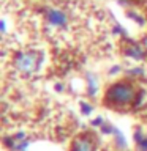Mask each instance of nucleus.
Wrapping results in <instances>:
<instances>
[{"label":"nucleus","mask_w":147,"mask_h":151,"mask_svg":"<svg viewBox=\"0 0 147 151\" xmlns=\"http://www.w3.org/2000/svg\"><path fill=\"white\" fill-rule=\"evenodd\" d=\"M138 94L139 91L130 80H119L106 88L103 104L111 109H125L136 102Z\"/></svg>","instance_id":"f257e3e1"},{"label":"nucleus","mask_w":147,"mask_h":151,"mask_svg":"<svg viewBox=\"0 0 147 151\" xmlns=\"http://www.w3.org/2000/svg\"><path fill=\"white\" fill-rule=\"evenodd\" d=\"M41 63V55L35 50H22L17 52L13 58L14 69L19 71L24 76H32L35 74Z\"/></svg>","instance_id":"f03ea898"},{"label":"nucleus","mask_w":147,"mask_h":151,"mask_svg":"<svg viewBox=\"0 0 147 151\" xmlns=\"http://www.w3.org/2000/svg\"><path fill=\"white\" fill-rule=\"evenodd\" d=\"M97 150V142L92 134H81L74 137L70 145V151H95Z\"/></svg>","instance_id":"7ed1b4c3"},{"label":"nucleus","mask_w":147,"mask_h":151,"mask_svg":"<svg viewBox=\"0 0 147 151\" xmlns=\"http://www.w3.org/2000/svg\"><path fill=\"white\" fill-rule=\"evenodd\" d=\"M46 21L52 27H66L68 16L60 8H47L46 9Z\"/></svg>","instance_id":"20e7f679"},{"label":"nucleus","mask_w":147,"mask_h":151,"mask_svg":"<svg viewBox=\"0 0 147 151\" xmlns=\"http://www.w3.org/2000/svg\"><path fill=\"white\" fill-rule=\"evenodd\" d=\"M125 55L133 58V60H136V61H139V60L146 58V50H144L142 46L136 44V42H131V44L125 49Z\"/></svg>","instance_id":"39448f33"},{"label":"nucleus","mask_w":147,"mask_h":151,"mask_svg":"<svg viewBox=\"0 0 147 151\" xmlns=\"http://www.w3.org/2000/svg\"><path fill=\"white\" fill-rule=\"evenodd\" d=\"M135 142H136L138 151H147V135L141 129L135 131Z\"/></svg>","instance_id":"423d86ee"},{"label":"nucleus","mask_w":147,"mask_h":151,"mask_svg":"<svg viewBox=\"0 0 147 151\" xmlns=\"http://www.w3.org/2000/svg\"><path fill=\"white\" fill-rule=\"evenodd\" d=\"M112 137H114V145H116L119 150H127V148H128L127 139H125V137H123V134H122V132L117 129V127H114Z\"/></svg>","instance_id":"0eeeda50"},{"label":"nucleus","mask_w":147,"mask_h":151,"mask_svg":"<svg viewBox=\"0 0 147 151\" xmlns=\"http://www.w3.org/2000/svg\"><path fill=\"white\" fill-rule=\"evenodd\" d=\"M98 93V82H97V77L93 74H87V94L89 96H95Z\"/></svg>","instance_id":"6e6552de"},{"label":"nucleus","mask_w":147,"mask_h":151,"mask_svg":"<svg viewBox=\"0 0 147 151\" xmlns=\"http://www.w3.org/2000/svg\"><path fill=\"white\" fill-rule=\"evenodd\" d=\"M127 76H128V77H141V76H144V68H131V69H127Z\"/></svg>","instance_id":"1a4fd4ad"},{"label":"nucleus","mask_w":147,"mask_h":151,"mask_svg":"<svg viewBox=\"0 0 147 151\" xmlns=\"http://www.w3.org/2000/svg\"><path fill=\"white\" fill-rule=\"evenodd\" d=\"M81 112H82V115H90L93 112V106L89 102H81Z\"/></svg>","instance_id":"9d476101"},{"label":"nucleus","mask_w":147,"mask_h":151,"mask_svg":"<svg viewBox=\"0 0 147 151\" xmlns=\"http://www.w3.org/2000/svg\"><path fill=\"white\" fill-rule=\"evenodd\" d=\"M104 123H106V121H104L103 116H97V118H95V120L92 121V126H93V127H101Z\"/></svg>","instance_id":"9b49d317"},{"label":"nucleus","mask_w":147,"mask_h":151,"mask_svg":"<svg viewBox=\"0 0 147 151\" xmlns=\"http://www.w3.org/2000/svg\"><path fill=\"white\" fill-rule=\"evenodd\" d=\"M119 71H120V66H112L109 69V74H119Z\"/></svg>","instance_id":"f8f14e48"},{"label":"nucleus","mask_w":147,"mask_h":151,"mask_svg":"<svg viewBox=\"0 0 147 151\" xmlns=\"http://www.w3.org/2000/svg\"><path fill=\"white\" fill-rule=\"evenodd\" d=\"M0 27H2V35H5V32H7V24H5V21L0 22Z\"/></svg>","instance_id":"ddd939ff"},{"label":"nucleus","mask_w":147,"mask_h":151,"mask_svg":"<svg viewBox=\"0 0 147 151\" xmlns=\"http://www.w3.org/2000/svg\"><path fill=\"white\" fill-rule=\"evenodd\" d=\"M144 2H146V3H147V0H144Z\"/></svg>","instance_id":"4468645a"}]
</instances>
